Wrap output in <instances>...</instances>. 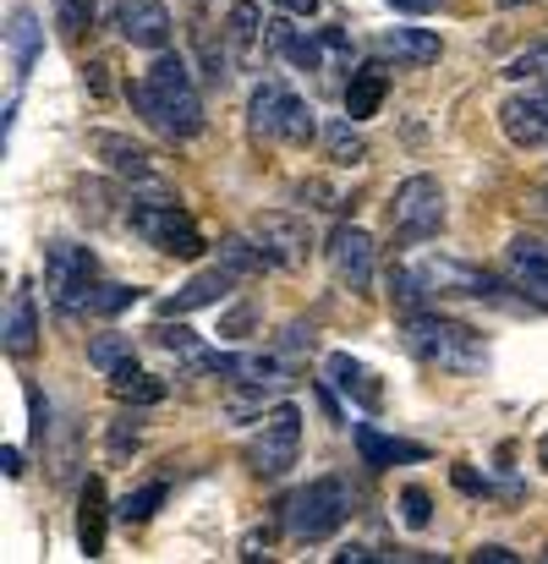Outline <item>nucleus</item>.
I'll return each instance as SVG.
<instances>
[{"instance_id":"12","label":"nucleus","mask_w":548,"mask_h":564,"mask_svg":"<svg viewBox=\"0 0 548 564\" xmlns=\"http://www.w3.org/2000/svg\"><path fill=\"white\" fill-rule=\"evenodd\" d=\"M89 154H94L110 176H121V181H132V187H154V154H149L143 143H132V138H121V132H89Z\"/></svg>"},{"instance_id":"13","label":"nucleus","mask_w":548,"mask_h":564,"mask_svg":"<svg viewBox=\"0 0 548 564\" xmlns=\"http://www.w3.org/2000/svg\"><path fill=\"white\" fill-rule=\"evenodd\" d=\"M231 285H236V274H231L225 263H214V269L193 274L182 291H171V296L160 302V318H187V313H198V307H220V302L231 296Z\"/></svg>"},{"instance_id":"20","label":"nucleus","mask_w":548,"mask_h":564,"mask_svg":"<svg viewBox=\"0 0 548 564\" xmlns=\"http://www.w3.org/2000/svg\"><path fill=\"white\" fill-rule=\"evenodd\" d=\"M7 50H12V78L28 83V72H34L39 50H45V28H39V12H34V7H18V12H12V23H7Z\"/></svg>"},{"instance_id":"5","label":"nucleus","mask_w":548,"mask_h":564,"mask_svg":"<svg viewBox=\"0 0 548 564\" xmlns=\"http://www.w3.org/2000/svg\"><path fill=\"white\" fill-rule=\"evenodd\" d=\"M45 291H50V307L61 318H78L94 307V291H100V258L78 242H56L45 252Z\"/></svg>"},{"instance_id":"10","label":"nucleus","mask_w":548,"mask_h":564,"mask_svg":"<svg viewBox=\"0 0 548 564\" xmlns=\"http://www.w3.org/2000/svg\"><path fill=\"white\" fill-rule=\"evenodd\" d=\"M324 258H329V274H335L346 291H368V285H373V258H378V247H373V236H368L362 225H335L329 242H324Z\"/></svg>"},{"instance_id":"37","label":"nucleus","mask_w":548,"mask_h":564,"mask_svg":"<svg viewBox=\"0 0 548 564\" xmlns=\"http://www.w3.org/2000/svg\"><path fill=\"white\" fill-rule=\"evenodd\" d=\"M138 296H143L138 285H100V291H94V307H89V313H100V318H116V313H127V307H132Z\"/></svg>"},{"instance_id":"46","label":"nucleus","mask_w":548,"mask_h":564,"mask_svg":"<svg viewBox=\"0 0 548 564\" xmlns=\"http://www.w3.org/2000/svg\"><path fill=\"white\" fill-rule=\"evenodd\" d=\"M318 39H324V50H329V56H340V61H351V39H346L340 28H324Z\"/></svg>"},{"instance_id":"45","label":"nucleus","mask_w":548,"mask_h":564,"mask_svg":"<svg viewBox=\"0 0 548 564\" xmlns=\"http://www.w3.org/2000/svg\"><path fill=\"white\" fill-rule=\"evenodd\" d=\"M471 559H477V564H515L521 553H515V548H504V542H482Z\"/></svg>"},{"instance_id":"48","label":"nucleus","mask_w":548,"mask_h":564,"mask_svg":"<svg viewBox=\"0 0 548 564\" xmlns=\"http://www.w3.org/2000/svg\"><path fill=\"white\" fill-rule=\"evenodd\" d=\"M455 487H460V493H488V482H482L471 466H455Z\"/></svg>"},{"instance_id":"26","label":"nucleus","mask_w":548,"mask_h":564,"mask_svg":"<svg viewBox=\"0 0 548 564\" xmlns=\"http://www.w3.org/2000/svg\"><path fill=\"white\" fill-rule=\"evenodd\" d=\"M280 110H285V83L264 78L253 94H247V127L258 138H280Z\"/></svg>"},{"instance_id":"9","label":"nucleus","mask_w":548,"mask_h":564,"mask_svg":"<svg viewBox=\"0 0 548 564\" xmlns=\"http://www.w3.org/2000/svg\"><path fill=\"white\" fill-rule=\"evenodd\" d=\"M417 274H422L428 296H471V302H499V291H504L493 274H482L477 263H460V258H450V252H428V258H417Z\"/></svg>"},{"instance_id":"43","label":"nucleus","mask_w":548,"mask_h":564,"mask_svg":"<svg viewBox=\"0 0 548 564\" xmlns=\"http://www.w3.org/2000/svg\"><path fill=\"white\" fill-rule=\"evenodd\" d=\"M247 416H264V400H258V395H253V400H247V395L225 400V422H247Z\"/></svg>"},{"instance_id":"3","label":"nucleus","mask_w":548,"mask_h":564,"mask_svg":"<svg viewBox=\"0 0 548 564\" xmlns=\"http://www.w3.org/2000/svg\"><path fill=\"white\" fill-rule=\"evenodd\" d=\"M127 225H132L149 247H160V252H171V258H203V231H198V220H193V214L182 209V198L165 192V187L132 192Z\"/></svg>"},{"instance_id":"28","label":"nucleus","mask_w":548,"mask_h":564,"mask_svg":"<svg viewBox=\"0 0 548 564\" xmlns=\"http://www.w3.org/2000/svg\"><path fill=\"white\" fill-rule=\"evenodd\" d=\"M324 149H329V160L335 165H362L368 160V143H362V132H357V121L351 116H335V121H324Z\"/></svg>"},{"instance_id":"52","label":"nucleus","mask_w":548,"mask_h":564,"mask_svg":"<svg viewBox=\"0 0 548 564\" xmlns=\"http://www.w3.org/2000/svg\"><path fill=\"white\" fill-rule=\"evenodd\" d=\"M280 12H291V17H313L318 12V0H275Z\"/></svg>"},{"instance_id":"2","label":"nucleus","mask_w":548,"mask_h":564,"mask_svg":"<svg viewBox=\"0 0 548 564\" xmlns=\"http://www.w3.org/2000/svg\"><path fill=\"white\" fill-rule=\"evenodd\" d=\"M400 334H406V351L422 362V367H439V373H482L488 362V345L471 324L460 318H444V313H400Z\"/></svg>"},{"instance_id":"56","label":"nucleus","mask_w":548,"mask_h":564,"mask_svg":"<svg viewBox=\"0 0 548 564\" xmlns=\"http://www.w3.org/2000/svg\"><path fill=\"white\" fill-rule=\"evenodd\" d=\"M193 7H203V0H193Z\"/></svg>"},{"instance_id":"4","label":"nucleus","mask_w":548,"mask_h":564,"mask_svg":"<svg viewBox=\"0 0 548 564\" xmlns=\"http://www.w3.org/2000/svg\"><path fill=\"white\" fill-rule=\"evenodd\" d=\"M346 515H351V482L329 471V477H313L307 487L291 493V504H285V531H291L296 542H324V537H335V531L346 526Z\"/></svg>"},{"instance_id":"44","label":"nucleus","mask_w":548,"mask_h":564,"mask_svg":"<svg viewBox=\"0 0 548 564\" xmlns=\"http://www.w3.org/2000/svg\"><path fill=\"white\" fill-rule=\"evenodd\" d=\"M307 345H313V324H291V329H285V340H280V351H285V356H296V351H307Z\"/></svg>"},{"instance_id":"55","label":"nucleus","mask_w":548,"mask_h":564,"mask_svg":"<svg viewBox=\"0 0 548 564\" xmlns=\"http://www.w3.org/2000/svg\"><path fill=\"white\" fill-rule=\"evenodd\" d=\"M499 7H526V0H499Z\"/></svg>"},{"instance_id":"33","label":"nucleus","mask_w":548,"mask_h":564,"mask_svg":"<svg viewBox=\"0 0 548 564\" xmlns=\"http://www.w3.org/2000/svg\"><path fill=\"white\" fill-rule=\"evenodd\" d=\"M165 493H171L165 482H143V487L121 493V504H116V520H121V526H143V520H149V515L165 504Z\"/></svg>"},{"instance_id":"36","label":"nucleus","mask_w":548,"mask_h":564,"mask_svg":"<svg viewBox=\"0 0 548 564\" xmlns=\"http://www.w3.org/2000/svg\"><path fill=\"white\" fill-rule=\"evenodd\" d=\"M400 520H406L411 531H428V526H433V498H428V487H400Z\"/></svg>"},{"instance_id":"39","label":"nucleus","mask_w":548,"mask_h":564,"mask_svg":"<svg viewBox=\"0 0 548 564\" xmlns=\"http://www.w3.org/2000/svg\"><path fill=\"white\" fill-rule=\"evenodd\" d=\"M198 56H203V67H209L203 78H209V83H225V72H231V56H225V50H220L209 34H198Z\"/></svg>"},{"instance_id":"35","label":"nucleus","mask_w":548,"mask_h":564,"mask_svg":"<svg viewBox=\"0 0 548 564\" xmlns=\"http://www.w3.org/2000/svg\"><path fill=\"white\" fill-rule=\"evenodd\" d=\"M143 406H132V411H121L116 422H110V433H105V455L110 460H127L132 449H138V438H143V416H138Z\"/></svg>"},{"instance_id":"19","label":"nucleus","mask_w":548,"mask_h":564,"mask_svg":"<svg viewBox=\"0 0 548 564\" xmlns=\"http://www.w3.org/2000/svg\"><path fill=\"white\" fill-rule=\"evenodd\" d=\"M264 39H269V50H275V56H285L291 67H302V72H324V56H329V50H324V39H318V34L291 28V12H285V17H269V34H264Z\"/></svg>"},{"instance_id":"42","label":"nucleus","mask_w":548,"mask_h":564,"mask_svg":"<svg viewBox=\"0 0 548 564\" xmlns=\"http://www.w3.org/2000/svg\"><path fill=\"white\" fill-rule=\"evenodd\" d=\"M296 198H302L307 209H340L335 187H324V181H302V187H296Z\"/></svg>"},{"instance_id":"6","label":"nucleus","mask_w":548,"mask_h":564,"mask_svg":"<svg viewBox=\"0 0 548 564\" xmlns=\"http://www.w3.org/2000/svg\"><path fill=\"white\" fill-rule=\"evenodd\" d=\"M296 449H302V411L291 400H280L258 416V433L247 444V466H253V477H285L296 466Z\"/></svg>"},{"instance_id":"29","label":"nucleus","mask_w":548,"mask_h":564,"mask_svg":"<svg viewBox=\"0 0 548 564\" xmlns=\"http://www.w3.org/2000/svg\"><path fill=\"white\" fill-rule=\"evenodd\" d=\"M318 132H324V127H318V110H313L307 99L285 94V110H280V143H291V149H307Z\"/></svg>"},{"instance_id":"24","label":"nucleus","mask_w":548,"mask_h":564,"mask_svg":"<svg viewBox=\"0 0 548 564\" xmlns=\"http://www.w3.org/2000/svg\"><path fill=\"white\" fill-rule=\"evenodd\" d=\"M384 56H395V61H406V67H433L439 56H444V45H439V34L433 28H384Z\"/></svg>"},{"instance_id":"18","label":"nucleus","mask_w":548,"mask_h":564,"mask_svg":"<svg viewBox=\"0 0 548 564\" xmlns=\"http://www.w3.org/2000/svg\"><path fill=\"white\" fill-rule=\"evenodd\" d=\"M351 438H357V455H362V466H368V471H384V466H406V460H428V444H411V438H389V433H378L373 422H357V427H351Z\"/></svg>"},{"instance_id":"23","label":"nucleus","mask_w":548,"mask_h":564,"mask_svg":"<svg viewBox=\"0 0 548 564\" xmlns=\"http://www.w3.org/2000/svg\"><path fill=\"white\" fill-rule=\"evenodd\" d=\"M384 94H389V72H384V67H357V72L346 78V116H351L357 127L373 121L378 105H384Z\"/></svg>"},{"instance_id":"31","label":"nucleus","mask_w":548,"mask_h":564,"mask_svg":"<svg viewBox=\"0 0 548 564\" xmlns=\"http://www.w3.org/2000/svg\"><path fill=\"white\" fill-rule=\"evenodd\" d=\"M389 302H395V313H422L433 302L428 285H422V274H417V263H395L389 269Z\"/></svg>"},{"instance_id":"17","label":"nucleus","mask_w":548,"mask_h":564,"mask_svg":"<svg viewBox=\"0 0 548 564\" xmlns=\"http://www.w3.org/2000/svg\"><path fill=\"white\" fill-rule=\"evenodd\" d=\"M499 132H504L515 149H543V143H548V116H543V105H537L532 89H526V94H510V99L499 105Z\"/></svg>"},{"instance_id":"1","label":"nucleus","mask_w":548,"mask_h":564,"mask_svg":"<svg viewBox=\"0 0 548 564\" xmlns=\"http://www.w3.org/2000/svg\"><path fill=\"white\" fill-rule=\"evenodd\" d=\"M132 110H138L160 138H171V143H187V138H198V132L209 127L203 94H198V83H193V67H187V56H176V50H154L149 78L132 89Z\"/></svg>"},{"instance_id":"50","label":"nucleus","mask_w":548,"mask_h":564,"mask_svg":"<svg viewBox=\"0 0 548 564\" xmlns=\"http://www.w3.org/2000/svg\"><path fill=\"white\" fill-rule=\"evenodd\" d=\"M0 466H7V477H23L28 466H23V449L18 444H7V449H0Z\"/></svg>"},{"instance_id":"15","label":"nucleus","mask_w":548,"mask_h":564,"mask_svg":"<svg viewBox=\"0 0 548 564\" xmlns=\"http://www.w3.org/2000/svg\"><path fill=\"white\" fill-rule=\"evenodd\" d=\"M0 345H7V356H12V362H28V356L39 351V302H34V291H28V285H18V291H12V302H7Z\"/></svg>"},{"instance_id":"40","label":"nucleus","mask_w":548,"mask_h":564,"mask_svg":"<svg viewBox=\"0 0 548 564\" xmlns=\"http://www.w3.org/2000/svg\"><path fill=\"white\" fill-rule=\"evenodd\" d=\"M56 17H61L67 34H83L89 17H94V7H89V0H56Z\"/></svg>"},{"instance_id":"27","label":"nucleus","mask_w":548,"mask_h":564,"mask_svg":"<svg viewBox=\"0 0 548 564\" xmlns=\"http://www.w3.org/2000/svg\"><path fill=\"white\" fill-rule=\"evenodd\" d=\"M236 384H253V389H264V384H291L285 351H242V356H236Z\"/></svg>"},{"instance_id":"11","label":"nucleus","mask_w":548,"mask_h":564,"mask_svg":"<svg viewBox=\"0 0 548 564\" xmlns=\"http://www.w3.org/2000/svg\"><path fill=\"white\" fill-rule=\"evenodd\" d=\"M110 17H116V34L138 50H165L171 45V7L165 0H116Z\"/></svg>"},{"instance_id":"38","label":"nucleus","mask_w":548,"mask_h":564,"mask_svg":"<svg viewBox=\"0 0 548 564\" xmlns=\"http://www.w3.org/2000/svg\"><path fill=\"white\" fill-rule=\"evenodd\" d=\"M504 78H510V83H521V78H548V45H532L526 56H515V61L504 67Z\"/></svg>"},{"instance_id":"25","label":"nucleus","mask_w":548,"mask_h":564,"mask_svg":"<svg viewBox=\"0 0 548 564\" xmlns=\"http://www.w3.org/2000/svg\"><path fill=\"white\" fill-rule=\"evenodd\" d=\"M110 395H116L121 406H160V400L171 395V384L154 378V373H143L138 362H127V367L110 373Z\"/></svg>"},{"instance_id":"8","label":"nucleus","mask_w":548,"mask_h":564,"mask_svg":"<svg viewBox=\"0 0 548 564\" xmlns=\"http://www.w3.org/2000/svg\"><path fill=\"white\" fill-rule=\"evenodd\" d=\"M247 236L264 247L269 269H296V263L313 252V231H307V220L291 214V209H264V214H253Z\"/></svg>"},{"instance_id":"21","label":"nucleus","mask_w":548,"mask_h":564,"mask_svg":"<svg viewBox=\"0 0 548 564\" xmlns=\"http://www.w3.org/2000/svg\"><path fill=\"white\" fill-rule=\"evenodd\" d=\"M105 520H110V509H105V482L89 477V482H83V498H78V548H83V559H100V553H105Z\"/></svg>"},{"instance_id":"57","label":"nucleus","mask_w":548,"mask_h":564,"mask_svg":"<svg viewBox=\"0 0 548 564\" xmlns=\"http://www.w3.org/2000/svg\"><path fill=\"white\" fill-rule=\"evenodd\" d=\"M543 203H548V192H543Z\"/></svg>"},{"instance_id":"22","label":"nucleus","mask_w":548,"mask_h":564,"mask_svg":"<svg viewBox=\"0 0 548 564\" xmlns=\"http://www.w3.org/2000/svg\"><path fill=\"white\" fill-rule=\"evenodd\" d=\"M264 34H269V23H264L258 0H231V12H225V45H231L242 61H253L258 45H264Z\"/></svg>"},{"instance_id":"54","label":"nucleus","mask_w":548,"mask_h":564,"mask_svg":"<svg viewBox=\"0 0 548 564\" xmlns=\"http://www.w3.org/2000/svg\"><path fill=\"white\" fill-rule=\"evenodd\" d=\"M532 94H537V105H543V116H548V83H543V89H532Z\"/></svg>"},{"instance_id":"53","label":"nucleus","mask_w":548,"mask_h":564,"mask_svg":"<svg viewBox=\"0 0 548 564\" xmlns=\"http://www.w3.org/2000/svg\"><path fill=\"white\" fill-rule=\"evenodd\" d=\"M537 466L548 471V433H543V444H537Z\"/></svg>"},{"instance_id":"41","label":"nucleus","mask_w":548,"mask_h":564,"mask_svg":"<svg viewBox=\"0 0 548 564\" xmlns=\"http://www.w3.org/2000/svg\"><path fill=\"white\" fill-rule=\"evenodd\" d=\"M253 318H258V313H253L247 302H236V307H231V313L220 318V340H242V334L253 329Z\"/></svg>"},{"instance_id":"30","label":"nucleus","mask_w":548,"mask_h":564,"mask_svg":"<svg viewBox=\"0 0 548 564\" xmlns=\"http://www.w3.org/2000/svg\"><path fill=\"white\" fill-rule=\"evenodd\" d=\"M127 362H138L132 356V334H121V329H105V334H94L89 340V367L94 373H116V367H127Z\"/></svg>"},{"instance_id":"34","label":"nucleus","mask_w":548,"mask_h":564,"mask_svg":"<svg viewBox=\"0 0 548 564\" xmlns=\"http://www.w3.org/2000/svg\"><path fill=\"white\" fill-rule=\"evenodd\" d=\"M220 263L242 280V274H258V269H269V258H264V247L253 242V236H225L220 242Z\"/></svg>"},{"instance_id":"14","label":"nucleus","mask_w":548,"mask_h":564,"mask_svg":"<svg viewBox=\"0 0 548 564\" xmlns=\"http://www.w3.org/2000/svg\"><path fill=\"white\" fill-rule=\"evenodd\" d=\"M504 269H510V280H515L532 302L548 307V242H543V236H510Z\"/></svg>"},{"instance_id":"51","label":"nucleus","mask_w":548,"mask_h":564,"mask_svg":"<svg viewBox=\"0 0 548 564\" xmlns=\"http://www.w3.org/2000/svg\"><path fill=\"white\" fill-rule=\"evenodd\" d=\"M389 7H395V12H411V17H428L439 0H389Z\"/></svg>"},{"instance_id":"47","label":"nucleus","mask_w":548,"mask_h":564,"mask_svg":"<svg viewBox=\"0 0 548 564\" xmlns=\"http://www.w3.org/2000/svg\"><path fill=\"white\" fill-rule=\"evenodd\" d=\"M28 406H34V438H45V427H50V406H45V395L28 389Z\"/></svg>"},{"instance_id":"32","label":"nucleus","mask_w":548,"mask_h":564,"mask_svg":"<svg viewBox=\"0 0 548 564\" xmlns=\"http://www.w3.org/2000/svg\"><path fill=\"white\" fill-rule=\"evenodd\" d=\"M149 334H154V345H160V351L182 356V367H193V362L203 356V340H198V334H193V329H187L182 318H176V324H171V318H160V324H154Z\"/></svg>"},{"instance_id":"49","label":"nucleus","mask_w":548,"mask_h":564,"mask_svg":"<svg viewBox=\"0 0 548 564\" xmlns=\"http://www.w3.org/2000/svg\"><path fill=\"white\" fill-rule=\"evenodd\" d=\"M368 559H378L373 548H362V542H346L340 553H335V564H368Z\"/></svg>"},{"instance_id":"7","label":"nucleus","mask_w":548,"mask_h":564,"mask_svg":"<svg viewBox=\"0 0 548 564\" xmlns=\"http://www.w3.org/2000/svg\"><path fill=\"white\" fill-rule=\"evenodd\" d=\"M389 225L400 242H428L444 225V187L433 176H406L389 198Z\"/></svg>"},{"instance_id":"16","label":"nucleus","mask_w":548,"mask_h":564,"mask_svg":"<svg viewBox=\"0 0 548 564\" xmlns=\"http://www.w3.org/2000/svg\"><path fill=\"white\" fill-rule=\"evenodd\" d=\"M324 378H329V389H340V395L357 400L362 411H378V406H384V384H378L351 351H329V356H324Z\"/></svg>"}]
</instances>
